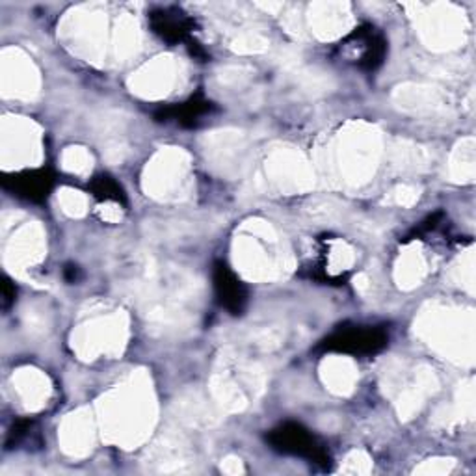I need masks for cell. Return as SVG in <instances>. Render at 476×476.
Here are the masks:
<instances>
[{
    "mask_svg": "<svg viewBox=\"0 0 476 476\" xmlns=\"http://www.w3.org/2000/svg\"><path fill=\"white\" fill-rule=\"evenodd\" d=\"M272 440L281 450L293 452V454H296V456H309L313 460H319L322 456L320 448L315 443V438L309 436L307 430H303L298 424L281 426L274 433Z\"/></svg>",
    "mask_w": 476,
    "mask_h": 476,
    "instance_id": "2",
    "label": "cell"
},
{
    "mask_svg": "<svg viewBox=\"0 0 476 476\" xmlns=\"http://www.w3.org/2000/svg\"><path fill=\"white\" fill-rule=\"evenodd\" d=\"M95 189H97V196L101 199H105V201H119L121 199V190H119V186L110 181V177H101L95 184Z\"/></svg>",
    "mask_w": 476,
    "mask_h": 476,
    "instance_id": "4",
    "label": "cell"
},
{
    "mask_svg": "<svg viewBox=\"0 0 476 476\" xmlns=\"http://www.w3.org/2000/svg\"><path fill=\"white\" fill-rule=\"evenodd\" d=\"M385 344V335L376 329H363L356 327L350 331H341L335 337L326 341L329 350L339 351H351V354H359V351H376Z\"/></svg>",
    "mask_w": 476,
    "mask_h": 476,
    "instance_id": "1",
    "label": "cell"
},
{
    "mask_svg": "<svg viewBox=\"0 0 476 476\" xmlns=\"http://www.w3.org/2000/svg\"><path fill=\"white\" fill-rule=\"evenodd\" d=\"M216 288L218 296L222 298V303L227 309H231V311H240L246 302V293L240 281L227 270L225 266L216 268Z\"/></svg>",
    "mask_w": 476,
    "mask_h": 476,
    "instance_id": "3",
    "label": "cell"
}]
</instances>
